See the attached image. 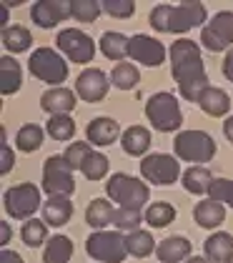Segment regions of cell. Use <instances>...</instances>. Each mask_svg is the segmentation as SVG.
<instances>
[{
    "label": "cell",
    "mask_w": 233,
    "mask_h": 263,
    "mask_svg": "<svg viewBox=\"0 0 233 263\" xmlns=\"http://www.w3.org/2000/svg\"><path fill=\"white\" fill-rule=\"evenodd\" d=\"M113 216H116V208L111 205V201H105V198H96V201H91V205L85 208V221L88 226H93V228H105L108 223H113Z\"/></svg>",
    "instance_id": "cell-27"
},
{
    "label": "cell",
    "mask_w": 233,
    "mask_h": 263,
    "mask_svg": "<svg viewBox=\"0 0 233 263\" xmlns=\"http://www.w3.org/2000/svg\"><path fill=\"white\" fill-rule=\"evenodd\" d=\"M100 8L113 18H131L136 13V3L131 0H100Z\"/></svg>",
    "instance_id": "cell-40"
},
{
    "label": "cell",
    "mask_w": 233,
    "mask_h": 263,
    "mask_svg": "<svg viewBox=\"0 0 233 263\" xmlns=\"http://www.w3.org/2000/svg\"><path fill=\"white\" fill-rule=\"evenodd\" d=\"M146 116H148L151 125L155 130H160V133L178 130L181 123H183V113H181V105L175 101V96L173 93H166V90H160V93H155V96L148 98Z\"/></svg>",
    "instance_id": "cell-3"
},
{
    "label": "cell",
    "mask_w": 233,
    "mask_h": 263,
    "mask_svg": "<svg viewBox=\"0 0 233 263\" xmlns=\"http://www.w3.org/2000/svg\"><path fill=\"white\" fill-rule=\"evenodd\" d=\"M138 81H140V73H138V68L133 63H118L116 68H113V73H111V83L116 88H120V90L136 88Z\"/></svg>",
    "instance_id": "cell-31"
},
{
    "label": "cell",
    "mask_w": 233,
    "mask_h": 263,
    "mask_svg": "<svg viewBox=\"0 0 233 263\" xmlns=\"http://www.w3.org/2000/svg\"><path fill=\"white\" fill-rule=\"evenodd\" d=\"M30 73L43 83H53L58 88V83H65L68 78V63L60 58L56 50L50 48H38L30 53V61H28Z\"/></svg>",
    "instance_id": "cell-9"
},
{
    "label": "cell",
    "mask_w": 233,
    "mask_h": 263,
    "mask_svg": "<svg viewBox=\"0 0 233 263\" xmlns=\"http://www.w3.org/2000/svg\"><path fill=\"white\" fill-rule=\"evenodd\" d=\"M3 208L10 218L18 221H28L35 211L40 208V191L33 183H20L5 191L3 196Z\"/></svg>",
    "instance_id": "cell-8"
},
{
    "label": "cell",
    "mask_w": 233,
    "mask_h": 263,
    "mask_svg": "<svg viewBox=\"0 0 233 263\" xmlns=\"http://www.w3.org/2000/svg\"><path fill=\"white\" fill-rule=\"evenodd\" d=\"M140 176L155 185H171L181 176V163L168 153H151L140 161Z\"/></svg>",
    "instance_id": "cell-10"
},
{
    "label": "cell",
    "mask_w": 233,
    "mask_h": 263,
    "mask_svg": "<svg viewBox=\"0 0 233 263\" xmlns=\"http://www.w3.org/2000/svg\"><path fill=\"white\" fill-rule=\"evenodd\" d=\"M85 136H88V141L93 143V145H111L120 136V125L113 118L100 116V118H93V121L88 123Z\"/></svg>",
    "instance_id": "cell-17"
},
{
    "label": "cell",
    "mask_w": 233,
    "mask_h": 263,
    "mask_svg": "<svg viewBox=\"0 0 233 263\" xmlns=\"http://www.w3.org/2000/svg\"><path fill=\"white\" fill-rule=\"evenodd\" d=\"M155 256L160 263H178L191 256V241L183 236H171L155 246Z\"/></svg>",
    "instance_id": "cell-18"
},
{
    "label": "cell",
    "mask_w": 233,
    "mask_h": 263,
    "mask_svg": "<svg viewBox=\"0 0 233 263\" xmlns=\"http://www.w3.org/2000/svg\"><path fill=\"white\" fill-rule=\"evenodd\" d=\"M128 55L136 63L148 65V68H158L160 63L166 61V45L160 41H155V38H151V35H133Z\"/></svg>",
    "instance_id": "cell-13"
},
{
    "label": "cell",
    "mask_w": 233,
    "mask_h": 263,
    "mask_svg": "<svg viewBox=\"0 0 233 263\" xmlns=\"http://www.w3.org/2000/svg\"><path fill=\"white\" fill-rule=\"evenodd\" d=\"M151 148V133L143 125H131L123 133V151L128 156H146Z\"/></svg>",
    "instance_id": "cell-25"
},
{
    "label": "cell",
    "mask_w": 233,
    "mask_h": 263,
    "mask_svg": "<svg viewBox=\"0 0 233 263\" xmlns=\"http://www.w3.org/2000/svg\"><path fill=\"white\" fill-rule=\"evenodd\" d=\"M175 218V208L171 203H151L146 211V221L151 223L153 228H166L168 223H173Z\"/></svg>",
    "instance_id": "cell-35"
},
{
    "label": "cell",
    "mask_w": 233,
    "mask_h": 263,
    "mask_svg": "<svg viewBox=\"0 0 233 263\" xmlns=\"http://www.w3.org/2000/svg\"><path fill=\"white\" fill-rule=\"evenodd\" d=\"M206 18H208V10L203 3L183 0L178 5H155L148 21L158 33H186L206 23Z\"/></svg>",
    "instance_id": "cell-2"
},
{
    "label": "cell",
    "mask_w": 233,
    "mask_h": 263,
    "mask_svg": "<svg viewBox=\"0 0 233 263\" xmlns=\"http://www.w3.org/2000/svg\"><path fill=\"white\" fill-rule=\"evenodd\" d=\"M208 196H211V201L226 203V205L233 208V181H228V178H213L211 188H208Z\"/></svg>",
    "instance_id": "cell-39"
},
{
    "label": "cell",
    "mask_w": 233,
    "mask_h": 263,
    "mask_svg": "<svg viewBox=\"0 0 233 263\" xmlns=\"http://www.w3.org/2000/svg\"><path fill=\"white\" fill-rule=\"evenodd\" d=\"M201 43L211 50V53H218V50H226L233 43V10H221L216 13L211 23L203 25L201 30Z\"/></svg>",
    "instance_id": "cell-11"
},
{
    "label": "cell",
    "mask_w": 233,
    "mask_h": 263,
    "mask_svg": "<svg viewBox=\"0 0 233 263\" xmlns=\"http://www.w3.org/2000/svg\"><path fill=\"white\" fill-rule=\"evenodd\" d=\"M33 23H38L40 28H56L58 23L70 18V3L65 0H40L30 8Z\"/></svg>",
    "instance_id": "cell-15"
},
{
    "label": "cell",
    "mask_w": 233,
    "mask_h": 263,
    "mask_svg": "<svg viewBox=\"0 0 233 263\" xmlns=\"http://www.w3.org/2000/svg\"><path fill=\"white\" fill-rule=\"evenodd\" d=\"M48 133L56 141H70L76 136V121L70 116H50L48 121Z\"/></svg>",
    "instance_id": "cell-36"
},
{
    "label": "cell",
    "mask_w": 233,
    "mask_h": 263,
    "mask_svg": "<svg viewBox=\"0 0 233 263\" xmlns=\"http://www.w3.org/2000/svg\"><path fill=\"white\" fill-rule=\"evenodd\" d=\"M198 105H201V110L208 113L211 118H221V116H226V113L231 110V98H228L226 90L211 85V88L198 98Z\"/></svg>",
    "instance_id": "cell-20"
},
{
    "label": "cell",
    "mask_w": 233,
    "mask_h": 263,
    "mask_svg": "<svg viewBox=\"0 0 233 263\" xmlns=\"http://www.w3.org/2000/svg\"><path fill=\"white\" fill-rule=\"evenodd\" d=\"M85 251L91 258L100 263H120L128 256V246H126V236L120 231H96L88 236L85 241Z\"/></svg>",
    "instance_id": "cell-6"
},
{
    "label": "cell",
    "mask_w": 233,
    "mask_h": 263,
    "mask_svg": "<svg viewBox=\"0 0 233 263\" xmlns=\"http://www.w3.org/2000/svg\"><path fill=\"white\" fill-rule=\"evenodd\" d=\"M223 263H233V251L228 253V256H226V261H223Z\"/></svg>",
    "instance_id": "cell-48"
},
{
    "label": "cell",
    "mask_w": 233,
    "mask_h": 263,
    "mask_svg": "<svg viewBox=\"0 0 233 263\" xmlns=\"http://www.w3.org/2000/svg\"><path fill=\"white\" fill-rule=\"evenodd\" d=\"M223 136L233 143V116L231 118H226V123H223Z\"/></svg>",
    "instance_id": "cell-45"
},
{
    "label": "cell",
    "mask_w": 233,
    "mask_h": 263,
    "mask_svg": "<svg viewBox=\"0 0 233 263\" xmlns=\"http://www.w3.org/2000/svg\"><path fill=\"white\" fill-rule=\"evenodd\" d=\"M30 43H33V35H30L28 28H23V25L3 28V45H5V50H10V53H23V50L30 48Z\"/></svg>",
    "instance_id": "cell-29"
},
{
    "label": "cell",
    "mask_w": 233,
    "mask_h": 263,
    "mask_svg": "<svg viewBox=\"0 0 233 263\" xmlns=\"http://www.w3.org/2000/svg\"><path fill=\"white\" fill-rule=\"evenodd\" d=\"M171 70L178 83V90L186 101L198 103V98L211 88L208 85V73L201 58V48L198 43L181 38L171 45Z\"/></svg>",
    "instance_id": "cell-1"
},
{
    "label": "cell",
    "mask_w": 233,
    "mask_h": 263,
    "mask_svg": "<svg viewBox=\"0 0 233 263\" xmlns=\"http://www.w3.org/2000/svg\"><path fill=\"white\" fill-rule=\"evenodd\" d=\"M43 191L48 196H73V165L65 156H50L43 165Z\"/></svg>",
    "instance_id": "cell-7"
},
{
    "label": "cell",
    "mask_w": 233,
    "mask_h": 263,
    "mask_svg": "<svg viewBox=\"0 0 233 263\" xmlns=\"http://www.w3.org/2000/svg\"><path fill=\"white\" fill-rule=\"evenodd\" d=\"M105 191L113 201L120 203V208H136V211H140L151 196L148 185L133 176H128V173H113L105 183Z\"/></svg>",
    "instance_id": "cell-4"
},
{
    "label": "cell",
    "mask_w": 233,
    "mask_h": 263,
    "mask_svg": "<svg viewBox=\"0 0 233 263\" xmlns=\"http://www.w3.org/2000/svg\"><path fill=\"white\" fill-rule=\"evenodd\" d=\"M186 263H211V261H208V258H201V256H191Z\"/></svg>",
    "instance_id": "cell-47"
},
{
    "label": "cell",
    "mask_w": 233,
    "mask_h": 263,
    "mask_svg": "<svg viewBox=\"0 0 233 263\" xmlns=\"http://www.w3.org/2000/svg\"><path fill=\"white\" fill-rule=\"evenodd\" d=\"M15 143H18V148L23 153H33V151H38L40 145H43V128L35 125V123H28V125H23L18 130V136H15Z\"/></svg>",
    "instance_id": "cell-32"
},
{
    "label": "cell",
    "mask_w": 233,
    "mask_h": 263,
    "mask_svg": "<svg viewBox=\"0 0 233 263\" xmlns=\"http://www.w3.org/2000/svg\"><path fill=\"white\" fill-rule=\"evenodd\" d=\"M126 246H128V253L136 256V258H146V256H151V251H155L153 236L148 231H140V228L131 231L126 236Z\"/></svg>",
    "instance_id": "cell-30"
},
{
    "label": "cell",
    "mask_w": 233,
    "mask_h": 263,
    "mask_svg": "<svg viewBox=\"0 0 233 263\" xmlns=\"http://www.w3.org/2000/svg\"><path fill=\"white\" fill-rule=\"evenodd\" d=\"M45 233H48L45 221H38V218H28L23 223V228H20V238L30 248H38L40 243H45Z\"/></svg>",
    "instance_id": "cell-34"
},
{
    "label": "cell",
    "mask_w": 233,
    "mask_h": 263,
    "mask_svg": "<svg viewBox=\"0 0 233 263\" xmlns=\"http://www.w3.org/2000/svg\"><path fill=\"white\" fill-rule=\"evenodd\" d=\"M91 156V145L88 143H70L68 145V151H65V158H68V163L73 165V171H80V165H83V161Z\"/></svg>",
    "instance_id": "cell-41"
},
{
    "label": "cell",
    "mask_w": 233,
    "mask_h": 263,
    "mask_svg": "<svg viewBox=\"0 0 233 263\" xmlns=\"http://www.w3.org/2000/svg\"><path fill=\"white\" fill-rule=\"evenodd\" d=\"M73 256V243L65 236H53L50 241L45 243L43 251V263H68Z\"/></svg>",
    "instance_id": "cell-28"
},
{
    "label": "cell",
    "mask_w": 233,
    "mask_h": 263,
    "mask_svg": "<svg viewBox=\"0 0 233 263\" xmlns=\"http://www.w3.org/2000/svg\"><path fill=\"white\" fill-rule=\"evenodd\" d=\"M193 218L201 228H218L226 221V208H223V203L208 198V201H201L193 208Z\"/></svg>",
    "instance_id": "cell-21"
},
{
    "label": "cell",
    "mask_w": 233,
    "mask_h": 263,
    "mask_svg": "<svg viewBox=\"0 0 233 263\" xmlns=\"http://www.w3.org/2000/svg\"><path fill=\"white\" fill-rule=\"evenodd\" d=\"M76 93L88 103H98L108 93V76L98 68H85L76 78Z\"/></svg>",
    "instance_id": "cell-14"
},
{
    "label": "cell",
    "mask_w": 233,
    "mask_h": 263,
    "mask_svg": "<svg viewBox=\"0 0 233 263\" xmlns=\"http://www.w3.org/2000/svg\"><path fill=\"white\" fill-rule=\"evenodd\" d=\"M76 96L73 90H68V88H50V90H45L43 96H40V108L45 110V113H50V116H68L73 108H76Z\"/></svg>",
    "instance_id": "cell-16"
},
{
    "label": "cell",
    "mask_w": 233,
    "mask_h": 263,
    "mask_svg": "<svg viewBox=\"0 0 233 263\" xmlns=\"http://www.w3.org/2000/svg\"><path fill=\"white\" fill-rule=\"evenodd\" d=\"M223 76L233 83V48L226 53V58H223Z\"/></svg>",
    "instance_id": "cell-43"
},
{
    "label": "cell",
    "mask_w": 233,
    "mask_h": 263,
    "mask_svg": "<svg viewBox=\"0 0 233 263\" xmlns=\"http://www.w3.org/2000/svg\"><path fill=\"white\" fill-rule=\"evenodd\" d=\"M20 83H23V73H20V63L10 55L0 58V93L3 96H13L18 93Z\"/></svg>",
    "instance_id": "cell-22"
},
{
    "label": "cell",
    "mask_w": 233,
    "mask_h": 263,
    "mask_svg": "<svg viewBox=\"0 0 233 263\" xmlns=\"http://www.w3.org/2000/svg\"><path fill=\"white\" fill-rule=\"evenodd\" d=\"M211 183H213V176H211V171H206L203 165H193V168H188V171L183 173V188H186L188 193H193V196L208 193Z\"/></svg>",
    "instance_id": "cell-26"
},
{
    "label": "cell",
    "mask_w": 233,
    "mask_h": 263,
    "mask_svg": "<svg viewBox=\"0 0 233 263\" xmlns=\"http://www.w3.org/2000/svg\"><path fill=\"white\" fill-rule=\"evenodd\" d=\"M13 233H10V228H8V223H3V243H8V238H10Z\"/></svg>",
    "instance_id": "cell-46"
},
{
    "label": "cell",
    "mask_w": 233,
    "mask_h": 263,
    "mask_svg": "<svg viewBox=\"0 0 233 263\" xmlns=\"http://www.w3.org/2000/svg\"><path fill=\"white\" fill-rule=\"evenodd\" d=\"M0 263H23V258H20V253H15V251L3 248V253H0Z\"/></svg>",
    "instance_id": "cell-44"
},
{
    "label": "cell",
    "mask_w": 233,
    "mask_h": 263,
    "mask_svg": "<svg viewBox=\"0 0 233 263\" xmlns=\"http://www.w3.org/2000/svg\"><path fill=\"white\" fill-rule=\"evenodd\" d=\"M100 13H103V8L96 0H73L70 3V18H76L78 23H93Z\"/></svg>",
    "instance_id": "cell-37"
},
{
    "label": "cell",
    "mask_w": 233,
    "mask_h": 263,
    "mask_svg": "<svg viewBox=\"0 0 233 263\" xmlns=\"http://www.w3.org/2000/svg\"><path fill=\"white\" fill-rule=\"evenodd\" d=\"M58 48L70 58L73 63H91L96 55V43L91 41V35H85L78 28H65L58 33Z\"/></svg>",
    "instance_id": "cell-12"
},
{
    "label": "cell",
    "mask_w": 233,
    "mask_h": 263,
    "mask_svg": "<svg viewBox=\"0 0 233 263\" xmlns=\"http://www.w3.org/2000/svg\"><path fill=\"white\" fill-rule=\"evenodd\" d=\"M203 251H206V258L211 263H223L226 256L233 251V236L226 231H218L211 238H206L203 243Z\"/></svg>",
    "instance_id": "cell-24"
},
{
    "label": "cell",
    "mask_w": 233,
    "mask_h": 263,
    "mask_svg": "<svg viewBox=\"0 0 233 263\" xmlns=\"http://www.w3.org/2000/svg\"><path fill=\"white\" fill-rule=\"evenodd\" d=\"M0 153H3V165H0V171L3 173H8L13 165H15V156H13V151L8 148V143H5V136H3V145H0Z\"/></svg>",
    "instance_id": "cell-42"
},
{
    "label": "cell",
    "mask_w": 233,
    "mask_h": 263,
    "mask_svg": "<svg viewBox=\"0 0 233 263\" xmlns=\"http://www.w3.org/2000/svg\"><path fill=\"white\" fill-rule=\"evenodd\" d=\"M173 151L181 161L208 163L216 156V141L206 130H183L175 136Z\"/></svg>",
    "instance_id": "cell-5"
},
{
    "label": "cell",
    "mask_w": 233,
    "mask_h": 263,
    "mask_svg": "<svg viewBox=\"0 0 233 263\" xmlns=\"http://www.w3.org/2000/svg\"><path fill=\"white\" fill-rule=\"evenodd\" d=\"M80 173L88 181H103L108 176V158L103 153H98V151H91V156L80 165Z\"/></svg>",
    "instance_id": "cell-33"
},
{
    "label": "cell",
    "mask_w": 233,
    "mask_h": 263,
    "mask_svg": "<svg viewBox=\"0 0 233 263\" xmlns=\"http://www.w3.org/2000/svg\"><path fill=\"white\" fill-rule=\"evenodd\" d=\"M143 221V216H140V211L136 208H118L116 216H113V226H116L118 231H138V226Z\"/></svg>",
    "instance_id": "cell-38"
},
{
    "label": "cell",
    "mask_w": 233,
    "mask_h": 263,
    "mask_svg": "<svg viewBox=\"0 0 233 263\" xmlns=\"http://www.w3.org/2000/svg\"><path fill=\"white\" fill-rule=\"evenodd\" d=\"M73 216V203L68 196H50L48 203H43V221L50 226H65Z\"/></svg>",
    "instance_id": "cell-19"
},
{
    "label": "cell",
    "mask_w": 233,
    "mask_h": 263,
    "mask_svg": "<svg viewBox=\"0 0 233 263\" xmlns=\"http://www.w3.org/2000/svg\"><path fill=\"white\" fill-rule=\"evenodd\" d=\"M100 50L108 61H123L131 50V38H126L123 33H116V30H108L100 38Z\"/></svg>",
    "instance_id": "cell-23"
}]
</instances>
